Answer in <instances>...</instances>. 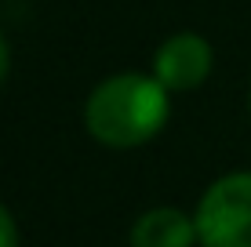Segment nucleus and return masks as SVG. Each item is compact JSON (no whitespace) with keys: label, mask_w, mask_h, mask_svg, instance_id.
I'll return each mask as SVG.
<instances>
[{"label":"nucleus","mask_w":251,"mask_h":247,"mask_svg":"<svg viewBox=\"0 0 251 247\" xmlns=\"http://www.w3.org/2000/svg\"><path fill=\"white\" fill-rule=\"evenodd\" d=\"M84 120L102 146L135 149L168 124V88L142 73L109 76L91 91Z\"/></svg>","instance_id":"obj_1"},{"label":"nucleus","mask_w":251,"mask_h":247,"mask_svg":"<svg viewBox=\"0 0 251 247\" xmlns=\"http://www.w3.org/2000/svg\"><path fill=\"white\" fill-rule=\"evenodd\" d=\"M248 98H251V95H248Z\"/></svg>","instance_id":"obj_7"},{"label":"nucleus","mask_w":251,"mask_h":247,"mask_svg":"<svg viewBox=\"0 0 251 247\" xmlns=\"http://www.w3.org/2000/svg\"><path fill=\"white\" fill-rule=\"evenodd\" d=\"M197 240V218L178 207H153L131 229V247H193Z\"/></svg>","instance_id":"obj_4"},{"label":"nucleus","mask_w":251,"mask_h":247,"mask_svg":"<svg viewBox=\"0 0 251 247\" xmlns=\"http://www.w3.org/2000/svg\"><path fill=\"white\" fill-rule=\"evenodd\" d=\"M0 247H19V229H15V218L7 215L4 203H0Z\"/></svg>","instance_id":"obj_5"},{"label":"nucleus","mask_w":251,"mask_h":247,"mask_svg":"<svg viewBox=\"0 0 251 247\" xmlns=\"http://www.w3.org/2000/svg\"><path fill=\"white\" fill-rule=\"evenodd\" d=\"M7 66H11V51H7V40H4V33H0V84H4V76H7Z\"/></svg>","instance_id":"obj_6"},{"label":"nucleus","mask_w":251,"mask_h":247,"mask_svg":"<svg viewBox=\"0 0 251 247\" xmlns=\"http://www.w3.org/2000/svg\"><path fill=\"white\" fill-rule=\"evenodd\" d=\"M211 73V44L197 33H175L153 55V76L168 91H193Z\"/></svg>","instance_id":"obj_3"},{"label":"nucleus","mask_w":251,"mask_h":247,"mask_svg":"<svg viewBox=\"0 0 251 247\" xmlns=\"http://www.w3.org/2000/svg\"><path fill=\"white\" fill-rule=\"evenodd\" d=\"M193 218L204 247H251V171L219 178Z\"/></svg>","instance_id":"obj_2"}]
</instances>
